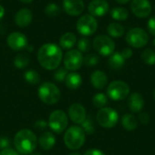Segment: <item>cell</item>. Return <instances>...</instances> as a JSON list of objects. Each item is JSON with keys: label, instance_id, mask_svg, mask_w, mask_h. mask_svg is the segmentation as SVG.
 Masks as SVG:
<instances>
[{"label": "cell", "instance_id": "1", "mask_svg": "<svg viewBox=\"0 0 155 155\" xmlns=\"http://www.w3.org/2000/svg\"><path fill=\"white\" fill-rule=\"evenodd\" d=\"M37 59L42 67L46 70H55L63 60V51L54 43L43 45L37 53Z\"/></svg>", "mask_w": 155, "mask_h": 155}, {"label": "cell", "instance_id": "16", "mask_svg": "<svg viewBox=\"0 0 155 155\" xmlns=\"http://www.w3.org/2000/svg\"><path fill=\"white\" fill-rule=\"evenodd\" d=\"M68 114L72 122L77 124H81L86 119L85 108L78 103L71 104V106L68 109Z\"/></svg>", "mask_w": 155, "mask_h": 155}, {"label": "cell", "instance_id": "6", "mask_svg": "<svg viewBox=\"0 0 155 155\" xmlns=\"http://www.w3.org/2000/svg\"><path fill=\"white\" fill-rule=\"evenodd\" d=\"M93 46L100 55L110 56L114 52L115 43L112 37L105 35H99L94 37L93 41Z\"/></svg>", "mask_w": 155, "mask_h": 155}, {"label": "cell", "instance_id": "25", "mask_svg": "<svg viewBox=\"0 0 155 155\" xmlns=\"http://www.w3.org/2000/svg\"><path fill=\"white\" fill-rule=\"evenodd\" d=\"M122 125L127 131H134L138 127V121L134 115L126 114L122 117Z\"/></svg>", "mask_w": 155, "mask_h": 155}, {"label": "cell", "instance_id": "44", "mask_svg": "<svg viewBox=\"0 0 155 155\" xmlns=\"http://www.w3.org/2000/svg\"><path fill=\"white\" fill-rule=\"evenodd\" d=\"M117 3H119V4H122V5H125V4H127V3H129L131 0H115Z\"/></svg>", "mask_w": 155, "mask_h": 155}, {"label": "cell", "instance_id": "50", "mask_svg": "<svg viewBox=\"0 0 155 155\" xmlns=\"http://www.w3.org/2000/svg\"><path fill=\"white\" fill-rule=\"evenodd\" d=\"M0 140H1V138H0Z\"/></svg>", "mask_w": 155, "mask_h": 155}, {"label": "cell", "instance_id": "15", "mask_svg": "<svg viewBox=\"0 0 155 155\" xmlns=\"http://www.w3.org/2000/svg\"><path fill=\"white\" fill-rule=\"evenodd\" d=\"M63 8L68 15L77 16L84 12V2L83 0H63Z\"/></svg>", "mask_w": 155, "mask_h": 155}, {"label": "cell", "instance_id": "38", "mask_svg": "<svg viewBox=\"0 0 155 155\" xmlns=\"http://www.w3.org/2000/svg\"><path fill=\"white\" fill-rule=\"evenodd\" d=\"M139 119H140L141 123L143 124H147L150 122V116H149V114L147 113H144V112L139 113Z\"/></svg>", "mask_w": 155, "mask_h": 155}, {"label": "cell", "instance_id": "32", "mask_svg": "<svg viewBox=\"0 0 155 155\" xmlns=\"http://www.w3.org/2000/svg\"><path fill=\"white\" fill-rule=\"evenodd\" d=\"M91 48V42L89 39L83 37L81 39L78 40L77 42V50H79L82 54L83 53H86L90 50Z\"/></svg>", "mask_w": 155, "mask_h": 155}, {"label": "cell", "instance_id": "18", "mask_svg": "<svg viewBox=\"0 0 155 155\" xmlns=\"http://www.w3.org/2000/svg\"><path fill=\"white\" fill-rule=\"evenodd\" d=\"M128 107L131 112L134 114H139L144 107V99L143 95L139 93H133L128 97Z\"/></svg>", "mask_w": 155, "mask_h": 155}, {"label": "cell", "instance_id": "24", "mask_svg": "<svg viewBox=\"0 0 155 155\" xmlns=\"http://www.w3.org/2000/svg\"><path fill=\"white\" fill-rule=\"evenodd\" d=\"M124 27L117 22H113L111 24H109V25L107 26V33L110 35V37L113 38H119L122 37L124 35Z\"/></svg>", "mask_w": 155, "mask_h": 155}, {"label": "cell", "instance_id": "20", "mask_svg": "<svg viewBox=\"0 0 155 155\" xmlns=\"http://www.w3.org/2000/svg\"><path fill=\"white\" fill-rule=\"evenodd\" d=\"M76 35L74 33L67 32L62 35L59 40V46L64 50H71L76 44Z\"/></svg>", "mask_w": 155, "mask_h": 155}, {"label": "cell", "instance_id": "29", "mask_svg": "<svg viewBox=\"0 0 155 155\" xmlns=\"http://www.w3.org/2000/svg\"><path fill=\"white\" fill-rule=\"evenodd\" d=\"M24 78L26 83H28L29 84H33V85L37 84L40 82L39 74L35 70H33V69L25 71V73L24 74Z\"/></svg>", "mask_w": 155, "mask_h": 155}, {"label": "cell", "instance_id": "12", "mask_svg": "<svg viewBox=\"0 0 155 155\" xmlns=\"http://www.w3.org/2000/svg\"><path fill=\"white\" fill-rule=\"evenodd\" d=\"M131 10L133 14L140 18H145L152 13V4L149 0H132Z\"/></svg>", "mask_w": 155, "mask_h": 155}, {"label": "cell", "instance_id": "7", "mask_svg": "<svg viewBox=\"0 0 155 155\" xmlns=\"http://www.w3.org/2000/svg\"><path fill=\"white\" fill-rule=\"evenodd\" d=\"M125 41L132 47L142 48L148 44L149 35L145 30L140 27H134L127 32L125 35Z\"/></svg>", "mask_w": 155, "mask_h": 155}, {"label": "cell", "instance_id": "45", "mask_svg": "<svg viewBox=\"0 0 155 155\" xmlns=\"http://www.w3.org/2000/svg\"><path fill=\"white\" fill-rule=\"evenodd\" d=\"M19 1H21V2L24 3V4H30V3H32L34 0H19Z\"/></svg>", "mask_w": 155, "mask_h": 155}, {"label": "cell", "instance_id": "37", "mask_svg": "<svg viewBox=\"0 0 155 155\" xmlns=\"http://www.w3.org/2000/svg\"><path fill=\"white\" fill-rule=\"evenodd\" d=\"M133 50L130 47H125L123 49V51L121 52V54L123 55V57L126 60V59H130L133 56Z\"/></svg>", "mask_w": 155, "mask_h": 155}, {"label": "cell", "instance_id": "48", "mask_svg": "<svg viewBox=\"0 0 155 155\" xmlns=\"http://www.w3.org/2000/svg\"><path fill=\"white\" fill-rule=\"evenodd\" d=\"M153 47L155 48V37L154 39H153Z\"/></svg>", "mask_w": 155, "mask_h": 155}, {"label": "cell", "instance_id": "33", "mask_svg": "<svg viewBox=\"0 0 155 155\" xmlns=\"http://www.w3.org/2000/svg\"><path fill=\"white\" fill-rule=\"evenodd\" d=\"M100 61V58L95 54H88L84 56V64L87 66H95Z\"/></svg>", "mask_w": 155, "mask_h": 155}, {"label": "cell", "instance_id": "39", "mask_svg": "<svg viewBox=\"0 0 155 155\" xmlns=\"http://www.w3.org/2000/svg\"><path fill=\"white\" fill-rule=\"evenodd\" d=\"M9 145H10V141H9L8 138H6V137L1 138V140H0V148L2 150L9 148Z\"/></svg>", "mask_w": 155, "mask_h": 155}, {"label": "cell", "instance_id": "35", "mask_svg": "<svg viewBox=\"0 0 155 155\" xmlns=\"http://www.w3.org/2000/svg\"><path fill=\"white\" fill-rule=\"evenodd\" d=\"M67 69H65V67H59L56 69V71L54 72V78L55 81L57 82H64L68 74L67 73Z\"/></svg>", "mask_w": 155, "mask_h": 155}, {"label": "cell", "instance_id": "46", "mask_svg": "<svg viewBox=\"0 0 155 155\" xmlns=\"http://www.w3.org/2000/svg\"><path fill=\"white\" fill-rule=\"evenodd\" d=\"M69 155H81L80 153H70Z\"/></svg>", "mask_w": 155, "mask_h": 155}, {"label": "cell", "instance_id": "27", "mask_svg": "<svg viewBox=\"0 0 155 155\" xmlns=\"http://www.w3.org/2000/svg\"><path fill=\"white\" fill-rule=\"evenodd\" d=\"M141 58L143 63L147 65H154L155 64V51L152 48L144 49L141 54Z\"/></svg>", "mask_w": 155, "mask_h": 155}, {"label": "cell", "instance_id": "10", "mask_svg": "<svg viewBox=\"0 0 155 155\" xmlns=\"http://www.w3.org/2000/svg\"><path fill=\"white\" fill-rule=\"evenodd\" d=\"M67 124L68 118L64 111L55 110L49 115L48 126L55 134H62L66 129Z\"/></svg>", "mask_w": 155, "mask_h": 155}, {"label": "cell", "instance_id": "34", "mask_svg": "<svg viewBox=\"0 0 155 155\" xmlns=\"http://www.w3.org/2000/svg\"><path fill=\"white\" fill-rule=\"evenodd\" d=\"M81 124H82V128H83V130L84 131L85 134H93L94 133V125L93 124L92 118L86 117V119Z\"/></svg>", "mask_w": 155, "mask_h": 155}, {"label": "cell", "instance_id": "17", "mask_svg": "<svg viewBox=\"0 0 155 155\" xmlns=\"http://www.w3.org/2000/svg\"><path fill=\"white\" fill-rule=\"evenodd\" d=\"M33 20L32 11L28 8H22L15 15V23L19 27L28 26Z\"/></svg>", "mask_w": 155, "mask_h": 155}, {"label": "cell", "instance_id": "30", "mask_svg": "<svg viewBox=\"0 0 155 155\" xmlns=\"http://www.w3.org/2000/svg\"><path fill=\"white\" fill-rule=\"evenodd\" d=\"M108 103V97L103 93H98L93 97V104L97 108H104Z\"/></svg>", "mask_w": 155, "mask_h": 155}, {"label": "cell", "instance_id": "2", "mask_svg": "<svg viewBox=\"0 0 155 155\" xmlns=\"http://www.w3.org/2000/svg\"><path fill=\"white\" fill-rule=\"evenodd\" d=\"M37 142L36 135L29 129L18 131L14 139V143L17 152L25 155L34 153L37 146Z\"/></svg>", "mask_w": 155, "mask_h": 155}, {"label": "cell", "instance_id": "5", "mask_svg": "<svg viewBox=\"0 0 155 155\" xmlns=\"http://www.w3.org/2000/svg\"><path fill=\"white\" fill-rule=\"evenodd\" d=\"M130 87L124 81L115 80L107 86V96L114 101H123L128 97Z\"/></svg>", "mask_w": 155, "mask_h": 155}, {"label": "cell", "instance_id": "19", "mask_svg": "<svg viewBox=\"0 0 155 155\" xmlns=\"http://www.w3.org/2000/svg\"><path fill=\"white\" fill-rule=\"evenodd\" d=\"M91 84L96 89H104L108 84V77L106 74L101 70H96L91 74Z\"/></svg>", "mask_w": 155, "mask_h": 155}, {"label": "cell", "instance_id": "9", "mask_svg": "<svg viewBox=\"0 0 155 155\" xmlns=\"http://www.w3.org/2000/svg\"><path fill=\"white\" fill-rule=\"evenodd\" d=\"M98 28V23L94 16L88 15H82L76 23L77 32L83 36L93 35Z\"/></svg>", "mask_w": 155, "mask_h": 155}, {"label": "cell", "instance_id": "26", "mask_svg": "<svg viewBox=\"0 0 155 155\" xmlns=\"http://www.w3.org/2000/svg\"><path fill=\"white\" fill-rule=\"evenodd\" d=\"M110 15L116 21H125L129 17V11L124 7L116 6L110 11Z\"/></svg>", "mask_w": 155, "mask_h": 155}, {"label": "cell", "instance_id": "36", "mask_svg": "<svg viewBox=\"0 0 155 155\" xmlns=\"http://www.w3.org/2000/svg\"><path fill=\"white\" fill-rule=\"evenodd\" d=\"M147 27H148V30H149L150 34L155 36V15L152 16L149 19V21L147 23Z\"/></svg>", "mask_w": 155, "mask_h": 155}, {"label": "cell", "instance_id": "28", "mask_svg": "<svg viewBox=\"0 0 155 155\" xmlns=\"http://www.w3.org/2000/svg\"><path fill=\"white\" fill-rule=\"evenodd\" d=\"M30 63V58L26 54H18L14 59V65L18 69L25 68Z\"/></svg>", "mask_w": 155, "mask_h": 155}, {"label": "cell", "instance_id": "3", "mask_svg": "<svg viewBox=\"0 0 155 155\" xmlns=\"http://www.w3.org/2000/svg\"><path fill=\"white\" fill-rule=\"evenodd\" d=\"M85 141V133L81 126L73 125L67 129L64 136V144L71 150L80 149Z\"/></svg>", "mask_w": 155, "mask_h": 155}, {"label": "cell", "instance_id": "42", "mask_svg": "<svg viewBox=\"0 0 155 155\" xmlns=\"http://www.w3.org/2000/svg\"><path fill=\"white\" fill-rule=\"evenodd\" d=\"M47 123H45V121H37L35 124V127L36 129H39V130H42V129H45L46 126H47Z\"/></svg>", "mask_w": 155, "mask_h": 155}, {"label": "cell", "instance_id": "49", "mask_svg": "<svg viewBox=\"0 0 155 155\" xmlns=\"http://www.w3.org/2000/svg\"><path fill=\"white\" fill-rule=\"evenodd\" d=\"M153 98H154V100H155V89H154V91H153Z\"/></svg>", "mask_w": 155, "mask_h": 155}, {"label": "cell", "instance_id": "47", "mask_svg": "<svg viewBox=\"0 0 155 155\" xmlns=\"http://www.w3.org/2000/svg\"><path fill=\"white\" fill-rule=\"evenodd\" d=\"M31 155H42L41 153H31Z\"/></svg>", "mask_w": 155, "mask_h": 155}, {"label": "cell", "instance_id": "4", "mask_svg": "<svg viewBox=\"0 0 155 155\" xmlns=\"http://www.w3.org/2000/svg\"><path fill=\"white\" fill-rule=\"evenodd\" d=\"M38 96L43 103L51 105L56 104L60 100L61 92L54 84L45 82L40 85L38 89Z\"/></svg>", "mask_w": 155, "mask_h": 155}, {"label": "cell", "instance_id": "40", "mask_svg": "<svg viewBox=\"0 0 155 155\" xmlns=\"http://www.w3.org/2000/svg\"><path fill=\"white\" fill-rule=\"evenodd\" d=\"M0 155H19L17 153V152H15L13 149L10 148H6V149H3L0 152Z\"/></svg>", "mask_w": 155, "mask_h": 155}, {"label": "cell", "instance_id": "13", "mask_svg": "<svg viewBox=\"0 0 155 155\" xmlns=\"http://www.w3.org/2000/svg\"><path fill=\"white\" fill-rule=\"evenodd\" d=\"M7 45L14 51H21L28 45V40L25 35L20 32H13L6 38Z\"/></svg>", "mask_w": 155, "mask_h": 155}, {"label": "cell", "instance_id": "11", "mask_svg": "<svg viewBox=\"0 0 155 155\" xmlns=\"http://www.w3.org/2000/svg\"><path fill=\"white\" fill-rule=\"evenodd\" d=\"M84 64L83 54L77 49L68 50L64 56V64L68 71H77Z\"/></svg>", "mask_w": 155, "mask_h": 155}, {"label": "cell", "instance_id": "23", "mask_svg": "<svg viewBox=\"0 0 155 155\" xmlns=\"http://www.w3.org/2000/svg\"><path fill=\"white\" fill-rule=\"evenodd\" d=\"M125 64V59L123 57L121 53L115 52L112 55H110L108 60L109 67L113 70H119L121 69Z\"/></svg>", "mask_w": 155, "mask_h": 155}, {"label": "cell", "instance_id": "43", "mask_svg": "<svg viewBox=\"0 0 155 155\" xmlns=\"http://www.w3.org/2000/svg\"><path fill=\"white\" fill-rule=\"evenodd\" d=\"M5 13V8H4V6L0 5V19H2V18L4 17Z\"/></svg>", "mask_w": 155, "mask_h": 155}, {"label": "cell", "instance_id": "31", "mask_svg": "<svg viewBox=\"0 0 155 155\" xmlns=\"http://www.w3.org/2000/svg\"><path fill=\"white\" fill-rule=\"evenodd\" d=\"M45 13L49 17H54V16H57L61 13V9L59 5H57L56 4L49 3L48 5H46L45 8Z\"/></svg>", "mask_w": 155, "mask_h": 155}, {"label": "cell", "instance_id": "22", "mask_svg": "<svg viewBox=\"0 0 155 155\" xmlns=\"http://www.w3.org/2000/svg\"><path fill=\"white\" fill-rule=\"evenodd\" d=\"M38 142L43 150L48 151L51 150L55 144V137L52 133L46 132L40 136Z\"/></svg>", "mask_w": 155, "mask_h": 155}, {"label": "cell", "instance_id": "14", "mask_svg": "<svg viewBox=\"0 0 155 155\" xmlns=\"http://www.w3.org/2000/svg\"><path fill=\"white\" fill-rule=\"evenodd\" d=\"M109 9L110 5L106 0H92L88 5V12L94 17L105 15L109 12Z\"/></svg>", "mask_w": 155, "mask_h": 155}, {"label": "cell", "instance_id": "8", "mask_svg": "<svg viewBox=\"0 0 155 155\" xmlns=\"http://www.w3.org/2000/svg\"><path fill=\"white\" fill-rule=\"evenodd\" d=\"M96 120L100 126L110 129L114 128L117 124L119 121V114L116 110L111 107H104L98 111Z\"/></svg>", "mask_w": 155, "mask_h": 155}, {"label": "cell", "instance_id": "41", "mask_svg": "<svg viewBox=\"0 0 155 155\" xmlns=\"http://www.w3.org/2000/svg\"><path fill=\"white\" fill-rule=\"evenodd\" d=\"M84 155H105L104 152L100 151V150H97V149H91V150H88L84 153Z\"/></svg>", "mask_w": 155, "mask_h": 155}, {"label": "cell", "instance_id": "21", "mask_svg": "<svg viewBox=\"0 0 155 155\" xmlns=\"http://www.w3.org/2000/svg\"><path fill=\"white\" fill-rule=\"evenodd\" d=\"M64 82H65L66 86L69 89H71V90H76V89H78L81 86L82 82H83V79H82V76L78 73L72 72V73H69L67 74Z\"/></svg>", "mask_w": 155, "mask_h": 155}]
</instances>
